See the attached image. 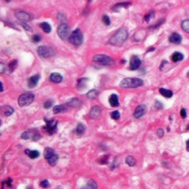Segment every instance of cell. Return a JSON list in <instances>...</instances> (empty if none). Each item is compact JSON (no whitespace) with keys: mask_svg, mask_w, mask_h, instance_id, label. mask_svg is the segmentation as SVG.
<instances>
[{"mask_svg":"<svg viewBox=\"0 0 189 189\" xmlns=\"http://www.w3.org/2000/svg\"><path fill=\"white\" fill-rule=\"evenodd\" d=\"M57 33L61 39L67 40L70 37V27L66 23H62L58 27Z\"/></svg>","mask_w":189,"mask_h":189,"instance_id":"9","label":"cell"},{"mask_svg":"<svg viewBox=\"0 0 189 189\" xmlns=\"http://www.w3.org/2000/svg\"><path fill=\"white\" fill-rule=\"evenodd\" d=\"M111 117L114 120H118L121 117V114H120L119 111H113L111 113Z\"/></svg>","mask_w":189,"mask_h":189,"instance_id":"38","label":"cell"},{"mask_svg":"<svg viewBox=\"0 0 189 189\" xmlns=\"http://www.w3.org/2000/svg\"><path fill=\"white\" fill-rule=\"evenodd\" d=\"M39 27L43 30V31L46 33H50L51 32L52 28L50 24L47 22H42L39 24Z\"/></svg>","mask_w":189,"mask_h":189,"instance_id":"24","label":"cell"},{"mask_svg":"<svg viewBox=\"0 0 189 189\" xmlns=\"http://www.w3.org/2000/svg\"><path fill=\"white\" fill-rule=\"evenodd\" d=\"M180 115L182 118H185L187 116V113H186V110L185 109H182L180 111Z\"/></svg>","mask_w":189,"mask_h":189,"instance_id":"44","label":"cell"},{"mask_svg":"<svg viewBox=\"0 0 189 189\" xmlns=\"http://www.w3.org/2000/svg\"><path fill=\"white\" fill-rule=\"evenodd\" d=\"M163 107V105L162 103L159 102V101H156V103H155V107L157 109H162Z\"/></svg>","mask_w":189,"mask_h":189,"instance_id":"45","label":"cell"},{"mask_svg":"<svg viewBox=\"0 0 189 189\" xmlns=\"http://www.w3.org/2000/svg\"><path fill=\"white\" fill-rule=\"evenodd\" d=\"M40 185H41V187H42V188H47L50 186V183H49V182L47 180H43L40 182Z\"/></svg>","mask_w":189,"mask_h":189,"instance_id":"40","label":"cell"},{"mask_svg":"<svg viewBox=\"0 0 189 189\" xmlns=\"http://www.w3.org/2000/svg\"><path fill=\"white\" fill-rule=\"evenodd\" d=\"M154 16V12L153 11L150 12V13H149L148 14L145 16V18H144V19H145V21H146V22H149V21H150V19H151Z\"/></svg>","mask_w":189,"mask_h":189,"instance_id":"39","label":"cell"},{"mask_svg":"<svg viewBox=\"0 0 189 189\" xmlns=\"http://www.w3.org/2000/svg\"><path fill=\"white\" fill-rule=\"evenodd\" d=\"M4 1H7V2H10V1H11V0H4Z\"/></svg>","mask_w":189,"mask_h":189,"instance_id":"49","label":"cell"},{"mask_svg":"<svg viewBox=\"0 0 189 189\" xmlns=\"http://www.w3.org/2000/svg\"><path fill=\"white\" fill-rule=\"evenodd\" d=\"M141 64V61L137 56H132L130 59L129 69L131 70H136L140 67Z\"/></svg>","mask_w":189,"mask_h":189,"instance_id":"12","label":"cell"},{"mask_svg":"<svg viewBox=\"0 0 189 189\" xmlns=\"http://www.w3.org/2000/svg\"><path fill=\"white\" fill-rule=\"evenodd\" d=\"M18 65V61L17 60H13V61H10L8 64V70L10 71V73H13L15 70L16 69Z\"/></svg>","mask_w":189,"mask_h":189,"instance_id":"28","label":"cell"},{"mask_svg":"<svg viewBox=\"0 0 189 189\" xmlns=\"http://www.w3.org/2000/svg\"><path fill=\"white\" fill-rule=\"evenodd\" d=\"M187 129H189V125L187 126Z\"/></svg>","mask_w":189,"mask_h":189,"instance_id":"50","label":"cell"},{"mask_svg":"<svg viewBox=\"0 0 189 189\" xmlns=\"http://www.w3.org/2000/svg\"><path fill=\"white\" fill-rule=\"evenodd\" d=\"M101 108H100L99 106H94V107L91 109V110H90V117H91L92 118L95 119V118H97L99 116L100 114H101Z\"/></svg>","mask_w":189,"mask_h":189,"instance_id":"17","label":"cell"},{"mask_svg":"<svg viewBox=\"0 0 189 189\" xmlns=\"http://www.w3.org/2000/svg\"><path fill=\"white\" fill-rule=\"evenodd\" d=\"M85 130H86V127L84 124H78V126H77L76 130H75V132H76V133L78 135H81L84 133Z\"/></svg>","mask_w":189,"mask_h":189,"instance_id":"27","label":"cell"},{"mask_svg":"<svg viewBox=\"0 0 189 189\" xmlns=\"http://www.w3.org/2000/svg\"><path fill=\"white\" fill-rule=\"evenodd\" d=\"M128 38V32L126 29H121L109 40V43L112 45L119 47L121 46Z\"/></svg>","mask_w":189,"mask_h":189,"instance_id":"1","label":"cell"},{"mask_svg":"<svg viewBox=\"0 0 189 189\" xmlns=\"http://www.w3.org/2000/svg\"><path fill=\"white\" fill-rule=\"evenodd\" d=\"M157 136L159 137V138H162L164 135L163 129H157Z\"/></svg>","mask_w":189,"mask_h":189,"instance_id":"43","label":"cell"},{"mask_svg":"<svg viewBox=\"0 0 189 189\" xmlns=\"http://www.w3.org/2000/svg\"><path fill=\"white\" fill-rule=\"evenodd\" d=\"M0 108L2 110L3 113H4V115L5 116H10V115H11L12 114L14 113V110L11 107H10V106H5L4 107H0Z\"/></svg>","mask_w":189,"mask_h":189,"instance_id":"23","label":"cell"},{"mask_svg":"<svg viewBox=\"0 0 189 189\" xmlns=\"http://www.w3.org/2000/svg\"><path fill=\"white\" fill-rule=\"evenodd\" d=\"M160 93L163 95V97L167 98H170L173 96V92L169 90H166V89L164 88H160L159 90Z\"/></svg>","mask_w":189,"mask_h":189,"instance_id":"22","label":"cell"},{"mask_svg":"<svg viewBox=\"0 0 189 189\" xmlns=\"http://www.w3.org/2000/svg\"><path fill=\"white\" fill-rule=\"evenodd\" d=\"M67 104L69 107H78L81 106V102L79 99H78V98H72V99H70L67 101Z\"/></svg>","mask_w":189,"mask_h":189,"instance_id":"20","label":"cell"},{"mask_svg":"<svg viewBox=\"0 0 189 189\" xmlns=\"http://www.w3.org/2000/svg\"><path fill=\"white\" fill-rule=\"evenodd\" d=\"M21 138L24 140L32 139L33 141H36L41 138V135L36 129H29L28 131L22 133V135H21Z\"/></svg>","mask_w":189,"mask_h":189,"instance_id":"10","label":"cell"},{"mask_svg":"<svg viewBox=\"0 0 189 189\" xmlns=\"http://www.w3.org/2000/svg\"><path fill=\"white\" fill-rule=\"evenodd\" d=\"M81 189H98V185H97V183L94 180L91 179V180L88 181L87 185L84 187H83Z\"/></svg>","mask_w":189,"mask_h":189,"instance_id":"26","label":"cell"},{"mask_svg":"<svg viewBox=\"0 0 189 189\" xmlns=\"http://www.w3.org/2000/svg\"><path fill=\"white\" fill-rule=\"evenodd\" d=\"M44 156L50 165L55 166L56 165L57 162L58 160V155L55 152L53 149L50 148V147H47L44 149Z\"/></svg>","mask_w":189,"mask_h":189,"instance_id":"3","label":"cell"},{"mask_svg":"<svg viewBox=\"0 0 189 189\" xmlns=\"http://www.w3.org/2000/svg\"><path fill=\"white\" fill-rule=\"evenodd\" d=\"M19 24L21 26V27H23V28L24 29V30H26V31L33 32V29L31 28V27H30V25H28V24H27L26 22H24V21H20L19 22Z\"/></svg>","mask_w":189,"mask_h":189,"instance_id":"34","label":"cell"},{"mask_svg":"<svg viewBox=\"0 0 189 189\" xmlns=\"http://www.w3.org/2000/svg\"><path fill=\"white\" fill-rule=\"evenodd\" d=\"M143 85V81L138 78H126L121 81L120 87L122 88H137Z\"/></svg>","mask_w":189,"mask_h":189,"instance_id":"2","label":"cell"},{"mask_svg":"<svg viewBox=\"0 0 189 189\" xmlns=\"http://www.w3.org/2000/svg\"><path fill=\"white\" fill-rule=\"evenodd\" d=\"M131 4V2H121L118 3V4H115L113 7V10H117L118 9L121 8V7H127Z\"/></svg>","mask_w":189,"mask_h":189,"instance_id":"30","label":"cell"},{"mask_svg":"<svg viewBox=\"0 0 189 189\" xmlns=\"http://www.w3.org/2000/svg\"><path fill=\"white\" fill-rule=\"evenodd\" d=\"M90 1H91V0H90Z\"/></svg>","mask_w":189,"mask_h":189,"instance_id":"53","label":"cell"},{"mask_svg":"<svg viewBox=\"0 0 189 189\" xmlns=\"http://www.w3.org/2000/svg\"><path fill=\"white\" fill-rule=\"evenodd\" d=\"M108 159H109L108 155H105V156H103L102 157L98 159V162L100 164H106L107 163V162H108Z\"/></svg>","mask_w":189,"mask_h":189,"instance_id":"36","label":"cell"},{"mask_svg":"<svg viewBox=\"0 0 189 189\" xmlns=\"http://www.w3.org/2000/svg\"><path fill=\"white\" fill-rule=\"evenodd\" d=\"M98 90H90V91H89L87 94V98H90V99H95V98H96L97 97H98Z\"/></svg>","mask_w":189,"mask_h":189,"instance_id":"31","label":"cell"},{"mask_svg":"<svg viewBox=\"0 0 189 189\" xmlns=\"http://www.w3.org/2000/svg\"><path fill=\"white\" fill-rule=\"evenodd\" d=\"M169 41L171 43H173L175 44H179L182 41V36L177 33H173L171 35L169 36L168 38Z\"/></svg>","mask_w":189,"mask_h":189,"instance_id":"14","label":"cell"},{"mask_svg":"<svg viewBox=\"0 0 189 189\" xmlns=\"http://www.w3.org/2000/svg\"><path fill=\"white\" fill-rule=\"evenodd\" d=\"M66 111H67V107L64 105H57L53 108V113L54 114L64 113Z\"/></svg>","mask_w":189,"mask_h":189,"instance_id":"25","label":"cell"},{"mask_svg":"<svg viewBox=\"0 0 189 189\" xmlns=\"http://www.w3.org/2000/svg\"><path fill=\"white\" fill-rule=\"evenodd\" d=\"M15 16H16V17L19 20H20V21H24V22L30 21V19H31L30 14L27 13V12L23 11V10L16 11V13H15Z\"/></svg>","mask_w":189,"mask_h":189,"instance_id":"11","label":"cell"},{"mask_svg":"<svg viewBox=\"0 0 189 189\" xmlns=\"http://www.w3.org/2000/svg\"><path fill=\"white\" fill-rule=\"evenodd\" d=\"M25 154L29 157L31 158V159H36V158H38V157H39V152L36 151V150L32 151V150L30 149H26Z\"/></svg>","mask_w":189,"mask_h":189,"instance_id":"21","label":"cell"},{"mask_svg":"<svg viewBox=\"0 0 189 189\" xmlns=\"http://www.w3.org/2000/svg\"><path fill=\"white\" fill-rule=\"evenodd\" d=\"M186 148H187V150L189 151V140L186 143Z\"/></svg>","mask_w":189,"mask_h":189,"instance_id":"48","label":"cell"},{"mask_svg":"<svg viewBox=\"0 0 189 189\" xmlns=\"http://www.w3.org/2000/svg\"><path fill=\"white\" fill-rule=\"evenodd\" d=\"M1 121H0V126H1Z\"/></svg>","mask_w":189,"mask_h":189,"instance_id":"51","label":"cell"},{"mask_svg":"<svg viewBox=\"0 0 189 189\" xmlns=\"http://www.w3.org/2000/svg\"><path fill=\"white\" fill-rule=\"evenodd\" d=\"M41 36H40V35H38V34L34 35V36H33V38H32V40H33V41L34 43L39 42V41H41Z\"/></svg>","mask_w":189,"mask_h":189,"instance_id":"41","label":"cell"},{"mask_svg":"<svg viewBox=\"0 0 189 189\" xmlns=\"http://www.w3.org/2000/svg\"><path fill=\"white\" fill-rule=\"evenodd\" d=\"M53 101L52 100H47L44 103V107L47 110L48 109H50L52 107H53Z\"/></svg>","mask_w":189,"mask_h":189,"instance_id":"35","label":"cell"},{"mask_svg":"<svg viewBox=\"0 0 189 189\" xmlns=\"http://www.w3.org/2000/svg\"><path fill=\"white\" fill-rule=\"evenodd\" d=\"M62 76L61 75H60L58 73H53L50 75V80L53 83H56V84H59L62 81Z\"/></svg>","mask_w":189,"mask_h":189,"instance_id":"18","label":"cell"},{"mask_svg":"<svg viewBox=\"0 0 189 189\" xmlns=\"http://www.w3.org/2000/svg\"><path fill=\"white\" fill-rule=\"evenodd\" d=\"M181 27H182V30H183L184 31L189 33V20H184L182 22Z\"/></svg>","mask_w":189,"mask_h":189,"instance_id":"33","label":"cell"},{"mask_svg":"<svg viewBox=\"0 0 189 189\" xmlns=\"http://www.w3.org/2000/svg\"><path fill=\"white\" fill-rule=\"evenodd\" d=\"M184 56L179 52H175L172 54V56H171V59L173 62H177V61H180L183 59Z\"/></svg>","mask_w":189,"mask_h":189,"instance_id":"19","label":"cell"},{"mask_svg":"<svg viewBox=\"0 0 189 189\" xmlns=\"http://www.w3.org/2000/svg\"><path fill=\"white\" fill-rule=\"evenodd\" d=\"M4 91V87H3L2 85V83L0 81V93H1V92Z\"/></svg>","mask_w":189,"mask_h":189,"instance_id":"47","label":"cell"},{"mask_svg":"<svg viewBox=\"0 0 189 189\" xmlns=\"http://www.w3.org/2000/svg\"><path fill=\"white\" fill-rule=\"evenodd\" d=\"M126 163L129 166H134L136 164V160L132 156H128L126 158Z\"/></svg>","mask_w":189,"mask_h":189,"instance_id":"29","label":"cell"},{"mask_svg":"<svg viewBox=\"0 0 189 189\" xmlns=\"http://www.w3.org/2000/svg\"><path fill=\"white\" fill-rule=\"evenodd\" d=\"M4 182H5V183L7 184V186L10 187V186H11V185H12V179H10V178H9V179H7V180L5 181Z\"/></svg>","mask_w":189,"mask_h":189,"instance_id":"46","label":"cell"},{"mask_svg":"<svg viewBox=\"0 0 189 189\" xmlns=\"http://www.w3.org/2000/svg\"><path fill=\"white\" fill-rule=\"evenodd\" d=\"M93 61H94V62H96L98 63V64H101V65H104V66L112 65V64L114 63L113 58L106 56V55H102V54L95 55V56L93 57Z\"/></svg>","mask_w":189,"mask_h":189,"instance_id":"6","label":"cell"},{"mask_svg":"<svg viewBox=\"0 0 189 189\" xmlns=\"http://www.w3.org/2000/svg\"><path fill=\"white\" fill-rule=\"evenodd\" d=\"M102 21L106 25H110L111 24V21H110V17L108 16H107V15H104L102 16Z\"/></svg>","mask_w":189,"mask_h":189,"instance_id":"37","label":"cell"},{"mask_svg":"<svg viewBox=\"0 0 189 189\" xmlns=\"http://www.w3.org/2000/svg\"><path fill=\"white\" fill-rule=\"evenodd\" d=\"M28 189H29V188H28Z\"/></svg>","mask_w":189,"mask_h":189,"instance_id":"55","label":"cell"},{"mask_svg":"<svg viewBox=\"0 0 189 189\" xmlns=\"http://www.w3.org/2000/svg\"><path fill=\"white\" fill-rule=\"evenodd\" d=\"M34 94L32 93H26L21 95L18 99V104L20 107H24L29 106L33 102L34 100Z\"/></svg>","mask_w":189,"mask_h":189,"instance_id":"5","label":"cell"},{"mask_svg":"<svg viewBox=\"0 0 189 189\" xmlns=\"http://www.w3.org/2000/svg\"><path fill=\"white\" fill-rule=\"evenodd\" d=\"M44 121H45L46 123V126L45 127H44V129L45 130L49 135H53V134L56 132L58 121L54 119L48 120L46 118H44Z\"/></svg>","mask_w":189,"mask_h":189,"instance_id":"8","label":"cell"},{"mask_svg":"<svg viewBox=\"0 0 189 189\" xmlns=\"http://www.w3.org/2000/svg\"><path fill=\"white\" fill-rule=\"evenodd\" d=\"M58 189H60V188H58Z\"/></svg>","mask_w":189,"mask_h":189,"instance_id":"54","label":"cell"},{"mask_svg":"<svg viewBox=\"0 0 189 189\" xmlns=\"http://www.w3.org/2000/svg\"><path fill=\"white\" fill-rule=\"evenodd\" d=\"M83 41H84V36H83L82 33H81L80 29H76L75 30L69 37V41L72 44L75 46H80L82 44Z\"/></svg>","mask_w":189,"mask_h":189,"instance_id":"4","label":"cell"},{"mask_svg":"<svg viewBox=\"0 0 189 189\" xmlns=\"http://www.w3.org/2000/svg\"><path fill=\"white\" fill-rule=\"evenodd\" d=\"M109 102L111 107H117L119 106V99L116 94H112L109 98Z\"/></svg>","mask_w":189,"mask_h":189,"instance_id":"16","label":"cell"},{"mask_svg":"<svg viewBox=\"0 0 189 189\" xmlns=\"http://www.w3.org/2000/svg\"><path fill=\"white\" fill-rule=\"evenodd\" d=\"M37 53L41 58H47L54 56L55 51L52 47L47 46H40L37 49Z\"/></svg>","mask_w":189,"mask_h":189,"instance_id":"7","label":"cell"},{"mask_svg":"<svg viewBox=\"0 0 189 189\" xmlns=\"http://www.w3.org/2000/svg\"><path fill=\"white\" fill-rule=\"evenodd\" d=\"M11 189H16V188H11Z\"/></svg>","mask_w":189,"mask_h":189,"instance_id":"52","label":"cell"},{"mask_svg":"<svg viewBox=\"0 0 189 189\" xmlns=\"http://www.w3.org/2000/svg\"><path fill=\"white\" fill-rule=\"evenodd\" d=\"M88 80V78H81V79L78 80V88L79 90H83V88H84L86 86V83H87V81Z\"/></svg>","mask_w":189,"mask_h":189,"instance_id":"32","label":"cell"},{"mask_svg":"<svg viewBox=\"0 0 189 189\" xmlns=\"http://www.w3.org/2000/svg\"><path fill=\"white\" fill-rule=\"evenodd\" d=\"M6 69H7V67H6L5 64L2 62H0V74L5 73Z\"/></svg>","mask_w":189,"mask_h":189,"instance_id":"42","label":"cell"},{"mask_svg":"<svg viewBox=\"0 0 189 189\" xmlns=\"http://www.w3.org/2000/svg\"><path fill=\"white\" fill-rule=\"evenodd\" d=\"M146 105H139L135 110V113H134L133 115L135 118L137 119H140L141 117H143L144 115V114L146 113Z\"/></svg>","mask_w":189,"mask_h":189,"instance_id":"13","label":"cell"},{"mask_svg":"<svg viewBox=\"0 0 189 189\" xmlns=\"http://www.w3.org/2000/svg\"><path fill=\"white\" fill-rule=\"evenodd\" d=\"M40 79L39 75H35L30 77L28 79V87L30 88H34L37 86L38 81Z\"/></svg>","mask_w":189,"mask_h":189,"instance_id":"15","label":"cell"}]
</instances>
